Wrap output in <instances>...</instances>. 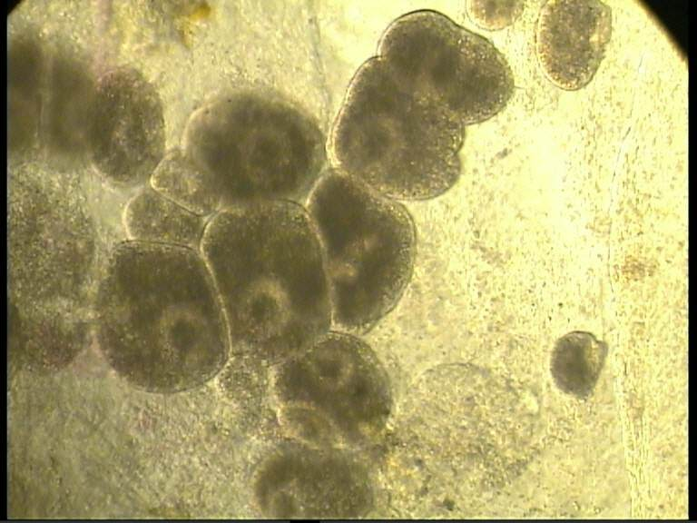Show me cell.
<instances>
[{
    "instance_id": "cell-1",
    "label": "cell",
    "mask_w": 697,
    "mask_h": 523,
    "mask_svg": "<svg viewBox=\"0 0 697 523\" xmlns=\"http://www.w3.org/2000/svg\"><path fill=\"white\" fill-rule=\"evenodd\" d=\"M91 321L109 365L152 391L201 385L231 357L225 313L199 250L117 242L93 299Z\"/></svg>"
},
{
    "instance_id": "cell-2",
    "label": "cell",
    "mask_w": 697,
    "mask_h": 523,
    "mask_svg": "<svg viewBox=\"0 0 697 523\" xmlns=\"http://www.w3.org/2000/svg\"><path fill=\"white\" fill-rule=\"evenodd\" d=\"M221 302L231 355L277 366L333 329L320 245L303 204L222 211L200 247Z\"/></svg>"
},
{
    "instance_id": "cell-3",
    "label": "cell",
    "mask_w": 697,
    "mask_h": 523,
    "mask_svg": "<svg viewBox=\"0 0 697 523\" xmlns=\"http://www.w3.org/2000/svg\"><path fill=\"white\" fill-rule=\"evenodd\" d=\"M466 126L378 55L356 74L339 116V169L399 202L448 192L462 172Z\"/></svg>"
},
{
    "instance_id": "cell-4",
    "label": "cell",
    "mask_w": 697,
    "mask_h": 523,
    "mask_svg": "<svg viewBox=\"0 0 697 523\" xmlns=\"http://www.w3.org/2000/svg\"><path fill=\"white\" fill-rule=\"evenodd\" d=\"M184 150L206 174L220 212L270 202L304 205L329 167L313 117L256 91L228 94L201 110Z\"/></svg>"
},
{
    "instance_id": "cell-5",
    "label": "cell",
    "mask_w": 697,
    "mask_h": 523,
    "mask_svg": "<svg viewBox=\"0 0 697 523\" xmlns=\"http://www.w3.org/2000/svg\"><path fill=\"white\" fill-rule=\"evenodd\" d=\"M327 275L333 329L362 336L398 304L417 256L407 207L329 166L304 204Z\"/></svg>"
},
{
    "instance_id": "cell-6",
    "label": "cell",
    "mask_w": 697,
    "mask_h": 523,
    "mask_svg": "<svg viewBox=\"0 0 697 523\" xmlns=\"http://www.w3.org/2000/svg\"><path fill=\"white\" fill-rule=\"evenodd\" d=\"M32 174L15 175L10 190L9 301L91 313L114 244L75 192Z\"/></svg>"
},
{
    "instance_id": "cell-7",
    "label": "cell",
    "mask_w": 697,
    "mask_h": 523,
    "mask_svg": "<svg viewBox=\"0 0 697 523\" xmlns=\"http://www.w3.org/2000/svg\"><path fill=\"white\" fill-rule=\"evenodd\" d=\"M277 367L283 419L304 441L359 447L384 429L392 405L390 382L361 336L332 329Z\"/></svg>"
},
{
    "instance_id": "cell-8",
    "label": "cell",
    "mask_w": 697,
    "mask_h": 523,
    "mask_svg": "<svg viewBox=\"0 0 697 523\" xmlns=\"http://www.w3.org/2000/svg\"><path fill=\"white\" fill-rule=\"evenodd\" d=\"M378 56L466 127L499 113L515 90L503 54L486 38L432 10L396 19Z\"/></svg>"
},
{
    "instance_id": "cell-9",
    "label": "cell",
    "mask_w": 697,
    "mask_h": 523,
    "mask_svg": "<svg viewBox=\"0 0 697 523\" xmlns=\"http://www.w3.org/2000/svg\"><path fill=\"white\" fill-rule=\"evenodd\" d=\"M158 93L133 68L119 67L100 82L90 107L87 147L95 172L110 184L143 187L166 155Z\"/></svg>"
},
{
    "instance_id": "cell-10",
    "label": "cell",
    "mask_w": 697,
    "mask_h": 523,
    "mask_svg": "<svg viewBox=\"0 0 697 523\" xmlns=\"http://www.w3.org/2000/svg\"><path fill=\"white\" fill-rule=\"evenodd\" d=\"M335 447L289 446L261 469L256 495L267 515L281 518L355 517L370 500L363 466Z\"/></svg>"
},
{
    "instance_id": "cell-11",
    "label": "cell",
    "mask_w": 697,
    "mask_h": 523,
    "mask_svg": "<svg viewBox=\"0 0 697 523\" xmlns=\"http://www.w3.org/2000/svg\"><path fill=\"white\" fill-rule=\"evenodd\" d=\"M612 35V10L601 1H550L540 15L537 53L548 77L578 91L594 78Z\"/></svg>"
},
{
    "instance_id": "cell-12",
    "label": "cell",
    "mask_w": 697,
    "mask_h": 523,
    "mask_svg": "<svg viewBox=\"0 0 697 523\" xmlns=\"http://www.w3.org/2000/svg\"><path fill=\"white\" fill-rule=\"evenodd\" d=\"M9 317L15 360L41 370L70 363L93 332L89 312L9 302Z\"/></svg>"
},
{
    "instance_id": "cell-13",
    "label": "cell",
    "mask_w": 697,
    "mask_h": 523,
    "mask_svg": "<svg viewBox=\"0 0 697 523\" xmlns=\"http://www.w3.org/2000/svg\"><path fill=\"white\" fill-rule=\"evenodd\" d=\"M208 221L151 185L142 187L127 202L123 213L126 240L199 251Z\"/></svg>"
},
{
    "instance_id": "cell-14",
    "label": "cell",
    "mask_w": 697,
    "mask_h": 523,
    "mask_svg": "<svg viewBox=\"0 0 697 523\" xmlns=\"http://www.w3.org/2000/svg\"><path fill=\"white\" fill-rule=\"evenodd\" d=\"M150 183L172 201L205 219L210 220L220 212L206 174L184 149L168 152Z\"/></svg>"
},
{
    "instance_id": "cell-15",
    "label": "cell",
    "mask_w": 697,
    "mask_h": 523,
    "mask_svg": "<svg viewBox=\"0 0 697 523\" xmlns=\"http://www.w3.org/2000/svg\"><path fill=\"white\" fill-rule=\"evenodd\" d=\"M607 354L606 344L587 331H575L556 342L551 373L564 392L585 396L594 389Z\"/></svg>"
}]
</instances>
